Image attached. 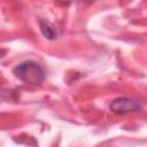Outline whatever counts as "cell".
<instances>
[{
	"label": "cell",
	"instance_id": "3957f363",
	"mask_svg": "<svg viewBox=\"0 0 147 147\" xmlns=\"http://www.w3.org/2000/svg\"><path fill=\"white\" fill-rule=\"evenodd\" d=\"M40 29H41L42 34H44L47 39H49V40L55 39L56 36H57L56 30L54 29V26H53L49 22H47V21H42V20L40 21Z\"/></svg>",
	"mask_w": 147,
	"mask_h": 147
},
{
	"label": "cell",
	"instance_id": "6da1fadb",
	"mask_svg": "<svg viewBox=\"0 0 147 147\" xmlns=\"http://www.w3.org/2000/svg\"><path fill=\"white\" fill-rule=\"evenodd\" d=\"M13 74L22 82L30 85H40L45 80L44 69L34 61H25L13 69Z\"/></svg>",
	"mask_w": 147,
	"mask_h": 147
},
{
	"label": "cell",
	"instance_id": "7a4b0ae2",
	"mask_svg": "<svg viewBox=\"0 0 147 147\" xmlns=\"http://www.w3.org/2000/svg\"><path fill=\"white\" fill-rule=\"evenodd\" d=\"M140 109H141V106L137 100L131 99V98H126V96L117 98V99L113 100L110 103V110L115 114H118V115L138 111Z\"/></svg>",
	"mask_w": 147,
	"mask_h": 147
}]
</instances>
